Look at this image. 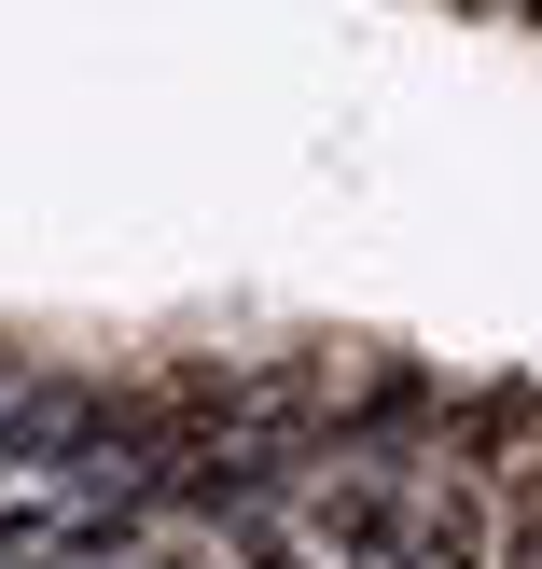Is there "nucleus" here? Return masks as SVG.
Listing matches in <instances>:
<instances>
[{"label":"nucleus","instance_id":"nucleus-1","mask_svg":"<svg viewBox=\"0 0 542 569\" xmlns=\"http://www.w3.org/2000/svg\"><path fill=\"white\" fill-rule=\"evenodd\" d=\"M432 431H445V376L432 361H362L348 403H321V459H404V472H432Z\"/></svg>","mask_w":542,"mask_h":569},{"label":"nucleus","instance_id":"nucleus-5","mask_svg":"<svg viewBox=\"0 0 542 569\" xmlns=\"http://www.w3.org/2000/svg\"><path fill=\"white\" fill-rule=\"evenodd\" d=\"M223 542H237V569H348L321 528L293 515V500H278V515H250V528H223Z\"/></svg>","mask_w":542,"mask_h":569},{"label":"nucleus","instance_id":"nucleus-4","mask_svg":"<svg viewBox=\"0 0 542 569\" xmlns=\"http://www.w3.org/2000/svg\"><path fill=\"white\" fill-rule=\"evenodd\" d=\"M432 459H460V472H515V459H542V389H529V376L445 389V431H432Z\"/></svg>","mask_w":542,"mask_h":569},{"label":"nucleus","instance_id":"nucleus-3","mask_svg":"<svg viewBox=\"0 0 542 569\" xmlns=\"http://www.w3.org/2000/svg\"><path fill=\"white\" fill-rule=\"evenodd\" d=\"M404 556L417 569H501V472L432 459L417 472V515H404Z\"/></svg>","mask_w":542,"mask_h":569},{"label":"nucleus","instance_id":"nucleus-2","mask_svg":"<svg viewBox=\"0 0 542 569\" xmlns=\"http://www.w3.org/2000/svg\"><path fill=\"white\" fill-rule=\"evenodd\" d=\"M293 515L321 528L334 556H404V515H417V472H404V459H334L321 487L293 500Z\"/></svg>","mask_w":542,"mask_h":569}]
</instances>
